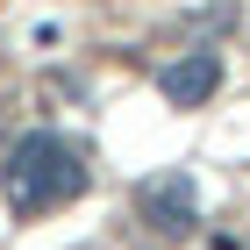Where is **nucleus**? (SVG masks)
Masks as SVG:
<instances>
[{"label":"nucleus","mask_w":250,"mask_h":250,"mask_svg":"<svg viewBox=\"0 0 250 250\" xmlns=\"http://www.w3.org/2000/svg\"><path fill=\"white\" fill-rule=\"evenodd\" d=\"M0 179H7L15 214H50V208H64V200L86 193V165H79V150L64 143V136H43V129L21 136L15 150H7Z\"/></svg>","instance_id":"nucleus-1"},{"label":"nucleus","mask_w":250,"mask_h":250,"mask_svg":"<svg viewBox=\"0 0 250 250\" xmlns=\"http://www.w3.org/2000/svg\"><path fill=\"white\" fill-rule=\"evenodd\" d=\"M143 222H150L157 236H186L193 222H200V200H193V179L186 172H157V179H143Z\"/></svg>","instance_id":"nucleus-2"},{"label":"nucleus","mask_w":250,"mask_h":250,"mask_svg":"<svg viewBox=\"0 0 250 250\" xmlns=\"http://www.w3.org/2000/svg\"><path fill=\"white\" fill-rule=\"evenodd\" d=\"M214 86H222V58L214 50H186V58H172L157 72V93L172 100V107H208Z\"/></svg>","instance_id":"nucleus-3"}]
</instances>
